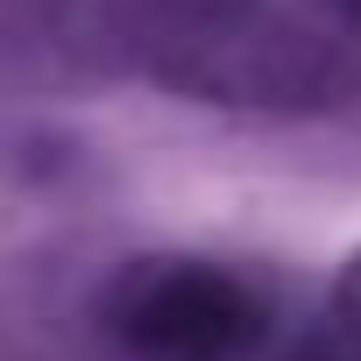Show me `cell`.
Wrapping results in <instances>:
<instances>
[{
    "label": "cell",
    "mask_w": 361,
    "mask_h": 361,
    "mask_svg": "<svg viewBox=\"0 0 361 361\" xmlns=\"http://www.w3.org/2000/svg\"><path fill=\"white\" fill-rule=\"evenodd\" d=\"M142 57L163 85L241 114H333L361 99V43L312 0H149Z\"/></svg>",
    "instance_id": "1"
},
{
    "label": "cell",
    "mask_w": 361,
    "mask_h": 361,
    "mask_svg": "<svg viewBox=\"0 0 361 361\" xmlns=\"http://www.w3.org/2000/svg\"><path fill=\"white\" fill-rule=\"evenodd\" d=\"M99 333L128 361H241L269 333V298L206 255H142L106 276Z\"/></svg>",
    "instance_id": "2"
},
{
    "label": "cell",
    "mask_w": 361,
    "mask_h": 361,
    "mask_svg": "<svg viewBox=\"0 0 361 361\" xmlns=\"http://www.w3.org/2000/svg\"><path fill=\"white\" fill-rule=\"evenodd\" d=\"M333 333H340V347L361 361V248L340 262V276H333Z\"/></svg>",
    "instance_id": "3"
},
{
    "label": "cell",
    "mask_w": 361,
    "mask_h": 361,
    "mask_svg": "<svg viewBox=\"0 0 361 361\" xmlns=\"http://www.w3.org/2000/svg\"><path fill=\"white\" fill-rule=\"evenodd\" d=\"M312 8H319V15H333V22L361 43V0H312Z\"/></svg>",
    "instance_id": "4"
},
{
    "label": "cell",
    "mask_w": 361,
    "mask_h": 361,
    "mask_svg": "<svg viewBox=\"0 0 361 361\" xmlns=\"http://www.w3.org/2000/svg\"><path fill=\"white\" fill-rule=\"evenodd\" d=\"M298 361H347V354H298Z\"/></svg>",
    "instance_id": "5"
}]
</instances>
